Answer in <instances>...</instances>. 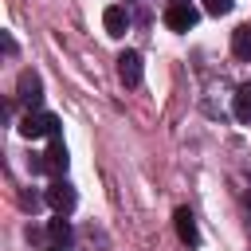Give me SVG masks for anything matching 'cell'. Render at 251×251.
I'll use <instances>...</instances> for the list:
<instances>
[{
    "label": "cell",
    "mask_w": 251,
    "mask_h": 251,
    "mask_svg": "<svg viewBox=\"0 0 251 251\" xmlns=\"http://www.w3.org/2000/svg\"><path fill=\"white\" fill-rule=\"evenodd\" d=\"M173 224H176V235L184 247H200V231H196V216L188 208H176L173 212Z\"/></svg>",
    "instance_id": "cell-5"
},
{
    "label": "cell",
    "mask_w": 251,
    "mask_h": 251,
    "mask_svg": "<svg viewBox=\"0 0 251 251\" xmlns=\"http://www.w3.org/2000/svg\"><path fill=\"white\" fill-rule=\"evenodd\" d=\"M118 75H122L126 86H141V75H145L141 55H137V51H122V55H118Z\"/></svg>",
    "instance_id": "cell-4"
},
{
    "label": "cell",
    "mask_w": 251,
    "mask_h": 251,
    "mask_svg": "<svg viewBox=\"0 0 251 251\" xmlns=\"http://www.w3.org/2000/svg\"><path fill=\"white\" fill-rule=\"evenodd\" d=\"M231 51H235V59H251V27L247 24L231 31Z\"/></svg>",
    "instance_id": "cell-10"
},
{
    "label": "cell",
    "mask_w": 251,
    "mask_h": 251,
    "mask_svg": "<svg viewBox=\"0 0 251 251\" xmlns=\"http://www.w3.org/2000/svg\"><path fill=\"white\" fill-rule=\"evenodd\" d=\"M20 137L35 141V137H59V118L55 114H27L20 122Z\"/></svg>",
    "instance_id": "cell-1"
},
{
    "label": "cell",
    "mask_w": 251,
    "mask_h": 251,
    "mask_svg": "<svg viewBox=\"0 0 251 251\" xmlns=\"http://www.w3.org/2000/svg\"><path fill=\"white\" fill-rule=\"evenodd\" d=\"M247 212H251V196H247Z\"/></svg>",
    "instance_id": "cell-14"
},
{
    "label": "cell",
    "mask_w": 251,
    "mask_h": 251,
    "mask_svg": "<svg viewBox=\"0 0 251 251\" xmlns=\"http://www.w3.org/2000/svg\"><path fill=\"white\" fill-rule=\"evenodd\" d=\"M235 118L239 122H251V86H239V94H235Z\"/></svg>",
    "instance_id": "cell-11"
},
{
    "label": "cell",
    "mask_w": 251,
    "mask_h": 251,
    "mask_svg": "<svg viewBox=\"0 0 251 251\" xmlns=\"http://www.w3.org/2000/svg\"><path fill=\"white\" fill-rule=\"evenodd\" d=\"M47 204H51L55 212H63V216H67V212L78 204V196H75V188H71L67 180H55V184L47 188Z\"/></svg>",
    "instance_id": "cell-6"
},
{
    "label": "cell",
    "mask_w": 251,
    "mask_h": 251,
    "mask_svg": "<svg viewBox=\"0 0 251 251\" xmlns=\"http://www.w3.org/2000/svg\"><path fill=\"white\" fill-rule=\"evenodd\" d=\"M16 90H20V102H27V106H39L43 102V82H39L35 71H24L20 82H16Z\"/></svg>",
    "instance_id": "cell-7"
},
{
    "label": "cell",
    "mask_w": 251,
    "mask_h": 251,
    "mask_svg": "<svg viewBox=\"0 0 251 251\" xmlns=\"http://www.w3.org/2000/svg\"><path fill=\"white\" fill-rule=\"evenodd\" d=\"M47 235H51V243H55V247H71V224L63 220V212L47 224Z\"/></svg>",
    "instance_id": "cell-9"
},
{
    "label": "cell",
    "mask_w": 251,
    "mask_h": 251,
    "mask_svg": "<svg viewBox=\"0 0 251 251\" xmlns=\"http://www.w3.org/2000/svg\"><path fill=\"white\" fill-rule=\"evenodd\" d=\"M67 161H71V157H67V145H63L59 137H51V149H47L43 157H35L31 169H35V173H55V176H59V173H67Z\"/></svg>",
    "instance_id": "cell-2"
},
{
    "label": "cell",
    "mask_w": 251,
    "mask_h": 251,
    "mask_svg": "<svg viewBox=\"0 0 251 251\" xmlns=\"http://www.w3.org/2000/svg\"><path fill=\"white\" fill-rule=\"evenodd\" d=\"M51 251H67V247H55V243H51Z\"/></svg>",
    "instance_id": "cell-13"
},
{
    "label": "cell",
    "mask_w": 251,
    "mask_h": 251,
    "mask_svg": "<svg viewBox=\"0 0 251 251\" xmlns=\"http://www.w3.org/2000/svg\"><path fill=\"white\" fill-rule=\"evenodd\" d=\"M196 20H200V12H196L188 0H176V4H169V12H165V24H169L173 31H188V27H196Z\"/></svg>",
    "instance_id": "cell-3"
},
{
    "label": "cell",
    "mask_w": 251,
    "mask_h": 251,
    "mask_svg": "<svg viewBox=\"0 0 251 251\" xmlns=\"http://www.w3.org/2000/svg\"><path fill=\"white\" fill-rule=\"evenodd\" d=\"M231 4H235V0H204V8H208L212 16H227V12H231Z\"/></svg>",
    "instance_id": "cell-12"
},
{
    "label": "cell",
    "mask_w": 251,
    "mask_h": 251,
    "mask_svg": "<svg viewBox=\"0 0 251 251\" xmlns=\"http://www.w3.org/2000/svg\"><path fill=\"white\" fill-rule=\"evenodd\" d=\"M102 24H106V35H126V31H129V12H126V4H110V8L102 12Z\"/></svg>",
    "instance_id": "cell-8"
}]
</instances>
